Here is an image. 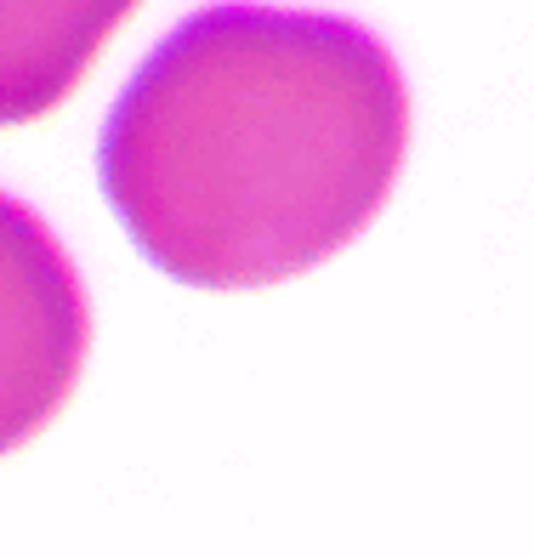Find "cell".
<instances>
[{"label": "cell", "instance_id": "obj_2", "mask_svg": "<svg viewBox=\"0 0 534 557\" xmlns=\"http://www.w3.org/2000/svg\"><path fill=\"white\" fill-rule=\"evenodd\" d=\"M86 342L91 313L69 250L23 199L0 194V455L69 404Z\"/></svg>", "mask_w": 534, "mask_h": 557}, {"label": "cell", "instance_id": "obj_1", "mask_svg": "<svg viewBox=\"0 0 534 557\" xmlns=\"http://www.w3.org/2000/svg\"><path fill=\"white\" fill-rule=\"evenodd\" d=\"M403 143L410 97L370 29L234 0L148 52L103 125L97 176L176 285L262 290L364 234Z\"/></svg>", "mask_w": 534, "mask_h": 557}, {"label": "cell", "instance_id": "obj_3", "mask_svg": "<svg viewBox=\"0 0 534 557\" xmlns=\"http://www.w3.org/2000/svg\"><path fill=\"white\" fill-rule=\"evenodd\" d=\"M137 7L142 0H0V132L69 103Z\"/></svg>", "mask_w": 534, "mask_h": 557}]
</instances>
